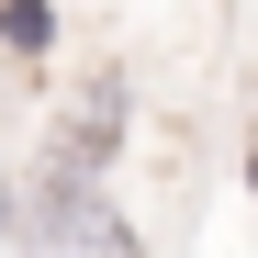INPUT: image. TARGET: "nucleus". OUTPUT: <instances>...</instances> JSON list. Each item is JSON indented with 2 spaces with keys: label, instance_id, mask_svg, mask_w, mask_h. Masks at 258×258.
I'll return each mask as SVG.
<instances>
[{
  "label": "nucleus",
  "instance_id": "obj_1",
  "mask_svg": "<svg viewBox=\"0 0 258 258\" xmlns=\"http://www.w3.org/2000/svg\"><path fill=\"white\" fill-rule=\"evenodd\" d=\"M68 157H90V168H112V146H123V79H90V101L68 112V135H56Z\"/></svg>",
  "mask_w": 258,
  "mask_h": 258
},
{
  "label": "nucleus",
  "instance_id": "obj_2",
  "mask_svg": "<svg viewBox=\"0 0 258 258\" xmlns=\"http://www.w3.org/2000/svg\"><path fill=\"white\" fill-rule=\"evenodd\" d=\"M0 45H12L23 68H45V45H56V0H0Z\"/></svg>",
  "mask_w": 258,
  "mask_h": 258
},
{
  "label": "nucleus",
  "instance_id": "obj_3",
  "mask_svg": "<svg viewBox=\"0 0 258 258\" xmlns=\"http://www.w3.org/2000/svg\"><path fill=\"white\" fill-rule=\"evenodd\" d=\"M68 258H146V247H135V225H123V213L101 202V213H90V225H79V236H68Z\"/></svg>",
  "mask_w": 258,
  "mask_h": 258
},
{
  "label": "nucleus",
  "instance_id": "obj_4",
  "mask_svg": "<svg viewBox=\"0 0 258 258\" xmlns=\"http://www.w3.org/2000/svg\"><path fill=\"white\" fill-rule=\"evenodd\" d=\"M247 191H258V146H247Z\"/></svg>",
  "mask_w": 258,
  "mask_h": 258
}]
</instances>
